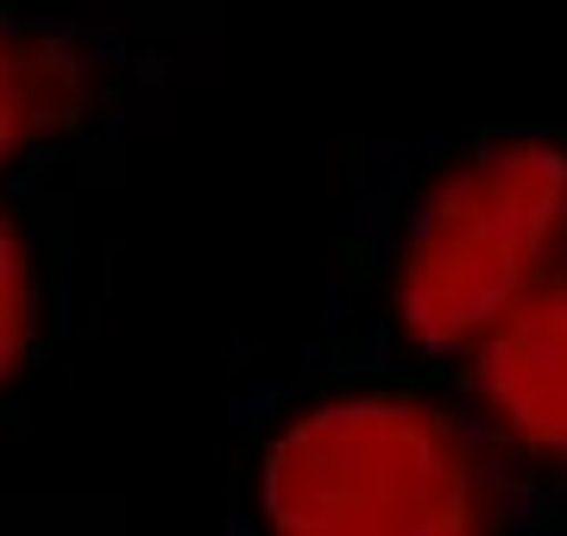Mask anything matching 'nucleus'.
<instances>
[{
	"mask_svg": "<svg viewBox=\"0 0 567 536\" xmlns=\"http://www.w3.org/2000/svg\"><path fill=\"white\" fill-rule=\"evenodd\" d=\"M271 512L284 536H473V486L442 423L347 404L284 442Z\"/></svg>",
	"mask_w": 567,
	"mask_h": 536,
	"instance_id": "f257e3e1",
	"label": "nucleus"
},
{
	"mask_svg": "<svg viewBox=\"0 0 567 536\" xmlns=\"http://www.w3.org/2000/svg\"><path fill=\"white\" fill-rule=\"evenodd\" d=\"M561 227L567 165L543 145H511L447 177L410 252V329L429 341L486 334L536 290Z\"/></svg>",
	"mask_w": 567,
	"mask_h": 536,
	"instance_id": "f03ea898",
	"label": "nucleus"
},
{
	"mask_svg": "<svg viewBox=\"0 0 567 536\" xmlns=\"http://www.w3.org/2000/svg\"><path fill=\"white\" fill-rule=\"evenodd\" d=\"M486 385L524 435L567 449V285H536L486 329Z\"/></svg>",
	"mask_w": 567,
	"mask_h": 536,
	"instance_id": "7ed1b4c3",
	"label": "nucleus"
},
{
	"mask_svg": "<svg viewBox=\"0 0 567 536\" xmlns=\"http://www.w3.org/2000/svg\"><path fill=\"white\" fill-rule=\"evenodd\" d=\"M44 102H51V83H44V63L25 58L20 44L0 39V158L44 121Z\"/></svg>",
	"mask_w": 567,
	"mask_h": 536,
	"instance_id": "20e7f679",
	"label": "nucleus"
},
{
	"mask_svg": "<svg viewBox=\"0 0 567 536\" xmlns=\"http://www.w3.org/2000/svg\"><path fill=\"white\" fill-rule=\"evenodd\" d=\"M25 322H32V303H25V259H20V240L0 227V379L13 372L25 348Z\"/></svg>",
	"mask_w": 567,
	"mask_h": 536,
	"instance_id": "39448f33",
	"label": "nucleus"
}]
</instances>
